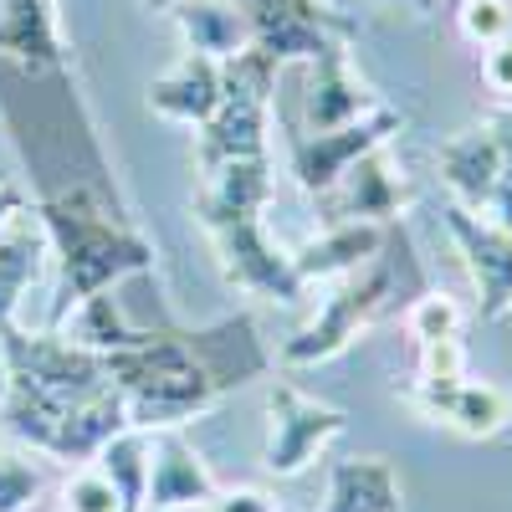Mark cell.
Here are the masks:
<instances>
[{"label":"cell","instance_id":"obj_1","mask_svg":"<svg viewBox=\"0 0 512 512\" xmlns=\"http://www.w3.org/2000/svg\"><path fill=\"white\" fill-rule=\"evenodd\" d=\"M113 390L123 395L128 425L139 431H180L185 420L216 410L231 390L262 379L272 354L262 349L251 318H226L216 328H144L134 349L103 359Z\"/></svg>","mask_w":512,"mask_h":512},{"label":"cell","instance_id":"obj_2","mask_svg":"<svg viewBox=\"0 0 512 512\" xmlns=\"http://www.w3.org/2000/svg\"><path fill=\"white\" fill-rule=\"evenodd\" d=\"M31 216L47 236L52 267H57V303L52 328L88 303L93 292H113L123 277H139L154 267L149 236L118 210L113 185H67L31 205Z\"/></svg>","mask_w":512,"mask_h":512},{"label":"cell","instance_id":"obj_3","mask_svg":"<svg viewBox=\"0 0 512 512\" xmlns=\"http://www.w3.org/2000/svg\"><path fill=\"white\" fill-rule=\"evenodd\" d=\"M425 287H431V282H425V267L415 262L405 231L390 226L379 256H369L359 272L328 282V297L318 303V313L277 349V364H287V369H318V364L338 359L379 318L405 313L410 297H420Z\"/></svg>","mask_w":512,"mask_h":512},{"label":"cell","instance_id":"obj_4","mask_svg":"<svg viewBox=\"0 0 512 512\" xmlns=\"http://www.w3.org/2000/svg\"><path fill=\"white\" fill-rule=\"evenodd\" d=\"M221 72H226L221 108L195 128V169L200 175H216V169L241 164V159H267L272 93L282 82V67H272L262 52H241Z\"/></svg>","mask_w":512,"mask_h":512},{"label":"cell","instance_id":"obj_5","mask_svg":"<svg viewBox=\"0 0 512 512\" xmlns=\"http://www.w3.org/2000/svg\"><path fill=\"white\" fill-rule=\"evenodd\" d=\"M349 431V415L338 405H323L303 395L292 379H272L267 390V441H262V466L272 477H297Z\"/></svg>","mask_w":512,"mask_h":512},{"label":"cell","instance_id":"obj_6","mask_svg":"<svg viewBox=\"0 0 512 512\" xmlns=\"http://www.w3.org/2000/svg\"><path fill=\"white\" fill-rule=\"evenodd\" d=\"M205 236L216 241V262H221L226 287H236L246 297H267L277 308H297L308 297V282L292 267V251H282L262 221H231Z\"/></svg>","mask_w":512,"mask_h":512},{"label":"cell","instance_id":"obj_7","mask_svg":"<svg viewBox=\"0 0 512 512\" xmlns=\"http://www.w3.org/2000/svg\"><path fill=\"white\" fill-rule=\"evenodd\" d=\"M400 123L405 118L384 103L379 113H369L349 128H333V134H297V128H287V175L297 180V190H308L318 200L344 180V169L354 159H364L379 144H395Z\"/></svg>","mask_w":512,"mask_h":512},{"label":"cell","instance_id":"obj_8","mask_svg":"<svg viewBox=\"0 0 512 512\" xmlns=\"http://www.w3.org/2000/svg\"><path fill=\"white\" fill-rule=\"evenodd\" d=\"M384 98L354 72L349 41H333V47L313 62H303V93H297V134H333V128H349L369 113H379Z\"/></svg>","mask_w":512,"mask_h":512},{"label":"cell","instance_id":"obj_9","mask_svg":"<svg viewBox=\"0 0 512 512\" xmlns=\"http://www.w3.org/2000/svg\"><path fill=\"white\" fill-rule=\"evenodd\" d=\"M251 11V52H262L272 67H303L323 57L333 41H349L354 26L328 16L318 0H241Z\"/></svg>","mask_w":512,"mask_h":512},{"label":"cell","instance_id":"obj_10","mask_svg":"<svg viewBox=\"0 0 512 512\" xmlns=\"http://www.w3.org/2000/svg\"><path fill=\"white\" fill-rule=\"evenodd\" d=\"M323 226H338V221H369V226H395L410 205V185H405V169L400 159L390 154V144L369 149L364 159H354L344 169L328 195L313 200Z\"/></svg>","mask_w":512,"mask_h":512},{"label":"cell","instance_id":"obj_11","mask_svg":"<svg viewBox=\"0 0 512 512\" xmlns=\"http://www.w3.org/2000/svg\"><path fill=\"white\" fill-rule=\"evenodd\" d=\"M441 221H446V236L461 251L466 272H472L477 318L502 323L512 313V231L492 226L487 216H472V210H461V205H446Z\"/></svg>","mask_w":512,"mask_h":512},{"label":"cell","instance_id":"obj_12","mask_svg":"<svg viewBox=\"0 0 512 512\" xmlns=\"http://www.w3.org/2000/svg\"><path fill=\"white\" fill-rule=\"evenodd\" d=\"M216 472L210 461L180 436V431H149V492L144 512H200L216 497Z\"/></svg>","mask_w":512,"mask_h":512},{"label":"cell","instance_id":"obj_13","mask_svg":"<svg viewBox=\"0 0 512 512\" xmlns=\"http://www.w3.org/2000/svg\"><path fill=\"white\" fill-rule=\"evenodd\" d=\"M277 195V175H272V154L267 159H241L226 164L216 175H200L195 190V221L205 231L231 226V221H262L267 205Z\"/></svg>","mask_w":512,"mask_h":512},{"label":"cell","instance_id":"obj_14","mask_svg":"<svg viewBox=\"0 0 512 512\" xmlns=\"http://www.w3.org/2000/svg\"><path fill=\"white\" fill-rule=\"evenodd\" d=\"M221 88H226L221 62H210L200 52H180L175 67H164L149 82V113L164 123H180V128H200L221 108Z\"/></svg>","mask_w":512,"mask_h":512},{"label":"cell","instance_id":"obj_15","mask_svg":"<svg viewBox=\"0 0 512 512\" xmlns=\"http://www.w3.org/2000/svg\"><path fill=\"white\" fill-rule=\"evenodd\" d=\"M169 21H175L185 52H200L210 62H236L241 52H251V11L241 0H169Z\"/></svg>","mask_w":512,"mask_h":512},{"label":"cell","instance_id":"obj_16","mask_svg":"<svg viewBox=\"0 0 512 512\" xmlns=\"http://www.w3.org/2000/svg\"><path fill=\"white\" fill-rule=\"evenodd\" d=\"M436 169H441V185L451 190V205L482 216L497 190V175H502V144L492 134V123H477L466 134L446 139L436 154Z\"/></svg>","mask_w":512,"mask_h":512},{"label":"cell","instance_id":"obj_17","mask_svg":"<svg viewBox=\"0 0 512 512\" xmlns=\"http://www.w3.org/2000/svg\"><path fill=\"white\" fill-rule=\"evenodd\" d=\"M384 236H390V226H369V221L323 226L313 241L292 246V267H297V277H303L308 287H313V282H338V277L359 272L369 256H379Z\"/></svg>","mask_w":512,"mask_h":512},{"label":"cell","instance_id":"obj_18","mask_svg":"<svg viewBox=\"0 0 512 512\" xmlns=\"http://www.w3.org/2000/svg\"><path fill=\"white\" fill-rule=\"evenodd\" d=\"M420 415L436 420V425H451V431L466 436V441H492V436L507 431V420H512V395L502 390V384H492V379L466 374L461 384L441 390L436 400H425Z\"/></svg>","mask_w":512,"mask_h":512},{"label":"cell","instance_id":"obj_19","mask_svg":"<svg viewBox=\"0 0 512 512\" xmlns=\"http://www.w3.org/2000/svg\"><path fill=\"white\" fill-rule=\"evenodd\" d=\"M318 512H400V477L384 456H344L328 472Z\"/></svg>","mask_w":512,"mask_h":512},{"label":"cell","instance_id":"obj_20","mask_svg":"<svg viewBox=\"0 0 512 512\" xmlns=\"http://www.w3.org/2000/svg\"><path fill=\"white\" fill-rule=\"evenodd\" d=\"M47 262H52V251H47L36 216H21L11 231H0V333L21 323V303Z\"/></svg>","mask_w":512,"mask_h":512},{"label":"cell","instance_id":"obj_21","mask_svg":"<svg viewBox=\"0 0 512 512\" xmlns=\"http://www.w3.org/2000/svg\"><path fill=\"white\" fill-rule=\"evenodd\" d=\"M62 333L72 338L77 349H93V354H118V349H134L139 338H144V328H134L123 318V308H118V297L113 292H93L88 303H77L67 318H62Z\"/></svg>","mask_w":512,"mask_h":512},{"label":"cell","instance_id":"obj_22","mask_svg":"<svg viewBox=\"0 0 512 512\" xmlns=\"http://www.w3.org/2000/svg\"><path fill=\"white\" fill-rule=\"evenodd\" d=\"M93 466L113 482L123 512H144V492H149V431L123 425V431L93 456Z\"/></svg>","mask_w":512,"mask_h":512},{"label":"cell","instance_id":"obj_23","mask_svg":"<svg viewBox=\"0 0 512 512\" xmlns=\"http://www.w3.org/2000/svg\"><path fill=\"white\" fill-rule=\"evenodd\" d=\"M405 338H410V349L461 338V308H456V297H446L436 287H425L420 297H410V308H405Z\"/></svg>","mask_w":512,"mask_h":512},{"label":"cell","instance_id":"obj_24","mask_svg":"<svg viewBox=\"0 0 512 512\" xmlns=\"http://www.w3.org/2000/svg\"><path fill=\"white\" fill-rule=\"evenodd\" d=\"M456 26L472 47H497V41L512 36V6L507 0H461L456 6Z\"/></svg>","mask_w":512,"mask_h":512},{"label":"cell","instance_id":"obj_25","mask_svg":"<svg viewBox=\"0 0 512 512\" xmlns=\"http://www.w3.org/2000/svg\"><path fill=\"white\" fill-rule=\"evenodd\" d=\"M36 497H41V466L16 446H0V512H26Z\"/></svg>","mask_w":512,"mask_h":512},{"label":"cell","instance_id":"obj_26","mask_svg":"<svg viewBox=\"0 0 512 512\" xmlns=\"http://www.w3.org/2000/svg\"><path fill=\"white\" fill-rule=\"evenodd\" d=\"M62 512H123V502L98 466L82 461V466H72V477L62 487Z\"/></svg>","mask_w":512,"mask_h":512},{"label":"cell","instance_id":"obj_27","mask_svg":"<svg viewBox=\"0 0 512 512\" xmlns=\"http://www.w3.org/2000/svg\"><path fill=\"white\" fill-rule=\"evenodd\" d=\"M487 123H492V134H497V144H502V175H497V190H492V200H487L482 216H487L492 226L512 231V108H502V113L487 118Z\"/></svg>","mask_w":512,"mask_h":512},{"label":"cell","instance_id":"obj_28","mask_svg":"<svg viewBox=\"0 0 512 512\" xmlns=\"http://www.w3.org/2000/svg\"><path fill=\"white\" fill-rule=\"evenodd\" d=\"M200 512H277V497L262 487H216Z\"/></svg>","mask_w":512,"mask_h":512},{"label":"cell","instance_id":"obj_29","mask_svg":"<svg viewBox=\"0 0 512 512\" xmlns=\"http://www.w3.org/2000/svg\"><path fill=\"white\" fill-rule=\"evenodd\" d=\"M482 82L497 98H512V36L482 52Z\"/></svg>","mask_w":512,"mask_h":512},{"label":"cell","instance_id":"obj_30","mask_svg":"<svg viewBox=\"0 0 512 512\" xmlns=\"http://www.w3.org/2000/svg\"><path fill=\"white\" fill-rule=\"evenodd\" d=\"M31 205H36V200H31V195H26L16 180L0 175V231H11L21 216H31Z\"/></svg>","mask_w":512,"mask_h":512},{"label":"cell","instance_id":"obj_31","mask_svg":"<svg viewBox=\"0 0 512 512\" xmlns=\"http://www.w3.org/2000/svg\"><path fill=\"white\" fill-rule=\"evenodd\" d=\"M374 6H395V11H415V16H431V11H441V0H374Z\"/></svg>","mask_w":512,"mask_h":512},{"label":"cell","instance_id":"obj_32","mask_svg":"<svg viewBox=\"0 0 512 512\" xmlns=\"http://www.w3.org/2000/svg\"><path fill=\"white\" fill-rule=\"evenodd\" d=\"M507 6H512V0H507Z\"/></svg>","mask_w":512,"mask_h":512}]
</instances>
